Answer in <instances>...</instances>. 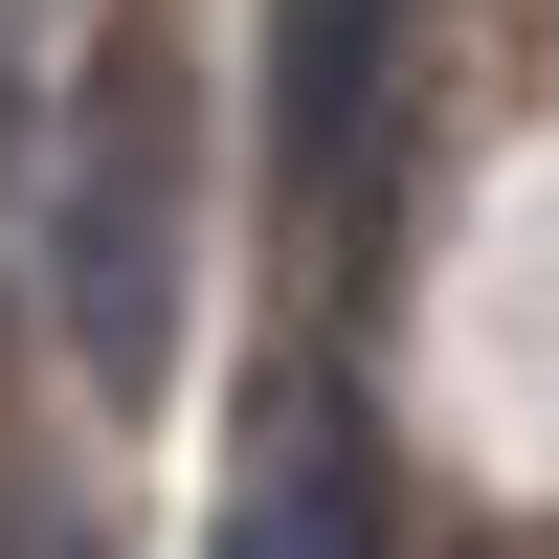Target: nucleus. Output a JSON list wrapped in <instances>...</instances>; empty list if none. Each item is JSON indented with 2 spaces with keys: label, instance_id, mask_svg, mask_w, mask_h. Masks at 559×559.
Here are the masks:
<instances>
[{
  "label": "nucleus",
  "instance_id": "f257e3e1",
  "mask_svg": "<svg viewBox=\"0 0 559 559\" xmlns=\"http://www.w3.org/2000/svg\"><path fill=\"white\" fill-rule=\"evenodd\" d=\"M45 269H68L90 403H157V381H179V68H157V45L90 68L68 179H45Z\"/></svg>",
  "mask_w": 559,
  "mask_h": 559
},
{
  "label": "nucleus",
  "instance_id": "f03ea898",
  "mask_svg": "<svg viewBox=\"0 0 559 559\" xmlns=\"http://www.w3.org/2000/svg\"><path fill=\"white\" fill-rule=\"evenodd\" d=\"M224 559H381V471H358V426H336V403H292V426L247 448Z\"/></svg>",
  "mask_w": 559,
  "mask_h": 559
},
{
  "label": "nucleus",
  "instance_id": "7ed1b4c3",
  "mask_svg": "<svg viewBox=\"0 0 559 559\" xmlns=\"http://www.w3.org/2000/svg\"><path fill=\"white\" fill-rule=\"evenodd\" d=\"M403 0H292V202H358V112H381Z\"/></svg>",
  "mask_w": 559,
  "mask_h": 559
}]
</instances>
